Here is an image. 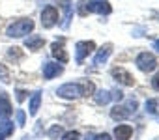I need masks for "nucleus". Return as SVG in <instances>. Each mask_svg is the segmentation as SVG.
<instances>
[{"label": "nucleus", "mask_w": 159, "mask_h": 140, "mask_svg": "<svg viewBox=\"0 0 159 140\" xmlns=\"http://www.w3.org/2000/svg\"><path fill=\"white\" fill-rule=\"evenodd\" d=\"M32 30H34V21L30 17H25V19H19L13 24H10L6 30V36L8 37H25Z\"/></svg>", "instance_id": "1"}, {"label": "nucleus", "mask_w": 159, "mask_h": 140, "mask_svg": "<svg viewBox=\"0 0 159 140\" xmlns=\"http://www.w3.org/2000/svg\"><path fill=\"white\" fill-rule=\"evenodd\" d=\"M135 63H137V67L140 69L142 73H152L153 69L157 67V60H155V56L152 52H140L137 56Z\"/></svg>", "instance_id": "2"}, {"label": "nucleus", "mask_w": 159, "mask_h": 140, "mask_svg": "<svg viewBox=\"0 0 159 140\" xmlns=\"http://www.w3.org/2000/svg\"><path fill=\"white\" fill-rule=\"evenodd\" d=\"M56 95L62 97V99H77V97H83V90H81V84L79 82H67V84H62L58 90H56Z\"/></svg>", "instance_id": "3"}, {"label": "nucleus", "mask_w": 159, "mask_h": 140, "mask_svg": "<svg viewBox=\"0 0 159 140\" xmlns=\"http://www.w3.org/2000/svg\"><path fill=\"white\" fill-rule=\"evenodd\" d=\"M94 50H96L94 41H77V45H75V62L83 63Z\"/></svg>", "instance_id": "4"}, {"label": "nucleus", "mask_w": 159, "mask_h": 140, "mask_svg": "<svg viewBox=\"0 0 159 140\" xmlns=\"http://www.w3.org/2000/svg\"><path fill=\"white\" fill-rule=\"evenodd\" d=\"M58 23V10L54 6H45L41 11V24L43 28H52Z\"/></svg>", "instance_id": "5"}, {"label": "nucleus", "mask_w": 159, "mask_h": 140, "mask_svg": "<svg viewBox=\"0 0 159 140\" xmlns=\"http://www.w3.org/2000/svg\"><path fill=\"white\" fill-rule=\"evenodd\" d=\"M88 11L98 15H109L112 11V6L109 0H88Z\"/></svg>", "instance_id": "6"}, {"label": "nucleus", "mask_w": 159, "mask_h": 140, "mask_svg": "<svg viewBox=\"0 0 159 140\" xmlns=\"http://www.w3.org/2000/svg\"><path fill=\"white\" fill-rule=\"evenodd\" d=\"M111 75H112L120 84H124V86H133V84H135V77H133L129 71H125L124 67H114L112 71H111Z\"/></svg>", "instance_id": "7"}, {"label": "nucleus", "mask_w": 159, "mask_h": 140, "mask_svg": "<svg viewBox=\"0 0 159 140\" xmlns=\"http://www.w3.org/2000/svg\"><path fill=\"white\" fill-rule=\"evenodd\" d=\"M62 73H64V67H62L60 63H56V62H47V63H43V77H45L47 81H51V79L62 75Z\"/></svg>", "instance_id": "8"}, {"label": "nucleus", "mask_w": 159, "mask_h": 140, "mask_svg": "<svg viewBox=\"0 0 159 140\" xmlns=\"http://www.w3.org/2000/svg\"><path fill=\"white\" fill-rule=\"evenodd\" d=\"M51 54H52V58H54V60H58L60 63H66V62L69 60L67 52L64 50V45H62V43H58V41H54V43L51 45Z\"/></svg>", "instance_id": "9"}, {"label": "nucleus", "mask_w": 159, "mask_h": 140, "mask_svg": "<svg viewBox=\"0 0 159 140\" xmlns=\"http://www.w3.org/2000/svg\"><path fill=\"white\" fill-rule=\"evenodd\" d=\"M111 52H112V45L111 43H107V45H103L98 52H96V56H94V65L98 67V65H101V63H105L107 60H109V56H111Z\"/></svg>", "instance_id": "10"}, {"label": "nucleus", "mask_w": 159, "mask_h": 140, "mask_svg": "<svg viewBox=\"0 0 159 140\" xmlns=\"http://www.w3.org/2000/svg\"><path fill=\"white\" fill-rule=\"evenodd\" d=\"M131 134H133V127L127 125V123H122V125L114 127V138L116 140H129Z\"/></svg>", "instance_id": "11"}, {"label": "nucleus", "mask_w": 159, "mask_h": 140, "mask_svg": "<svg viewBox=\"0 0 159 140\" xmlns=\"http://www.w3.org/2000/svg\"><path fill=\"white\" fill-rule=\"evenodd\" d=\"M43 45H45V37H41V36H28L25 39V47L28 50H39Z\"/></svg>", "instance_id": "12"}, {"label": "nucleus", "mask_w": 159, "mask_h": 140, "mask_svg": "<svg viewBox=\"0 0 159 140\" xmlns=\"http://www.w3.org/2000/svg\"><path fill=\"white\" fill-rule=\"evenodd\" d=\"M127 116H131V110H129L125 105H116V107L111 110V118H112V120H125Z\"/></svg>", "instance_id": "13"}, {"label": "nucleus", "mask_w": 159, "mask_h": 140, "mask_svg": "<svg viewBox=\"0 0 159 140\" xmlns=\"http://www.w3.org/2000/svg\"><path fill=\"white\" fill-rule=\"evenodd\" d=\"M39 105H41V92H34L32 97H30V105H28V112H30V116H36V114H38Z\"/></svg>", "instance_id": "14"}, {"label": "nucleus", "mask_w": 159, "mask_h": 140, "mask_svg": "<svg viewBox=\"0 0 159 140\" xmlns=\"http://www.w3.org/2000/svg\"><path fill=\"white\" fill-rule=\"evenodd\" d=\"M11 112H13V108H11V103L8 101V99H0V118H4V120H8L10 116H11Z\"/></svg>", "instance_id": "15"}, {"label": "nucleus", "mask_w": 159, "mask_h": 140, "mask_svg": "<svg viewBox=\"0 0 159 140\" xmlns=\"http://www.w3.org/2000/svg\"><path fill=\"white\" fill-rule=\"evenodd\" d=\"M10 134H13V123L8 121V120H4L2 123H0V140H4Z\"/></svg>", "instance_id": "16"}, {"label": "nucleus", "mask_w": 159, "mask_h": 140, "mask_svg": "<svg viewBox=\"0 0 159 140\" xmlns=\"http://www.w3.org/2000/svg\"><path fill=\"white\" fill-rule=\"evenodd\" d=\"M96 103L98 105H107L111 99H112V95H111V92L109 90H99V92H96Z\"/></svg>", "instance_id": "17"}, {"label": "nucleus", "mask_w": 159, "mask_h": 140, "mask_svg": "<svg viewBox=\"0 0 159 140\" xmlns=\"http://www.w3.org/2000/svg\"><path fill=\"white\" fill-rule=\"evenodd\" d=\"M79 84H81V90H83V97L94 95V92H96V86H94V82H92V81H81Z\"/></svg>", "instance_id": "18"}, {"label": "nucleus", "mask_w": 159, "mask_h": 140, "mask_svg": "<svg viewBox=\"0 0 159 140\" xmlns=\"http://www.w3.org/2000/svg\"><path fill=\"white\" fill-rule=\"evenodd\" d=\"M146 112L152 114V116H157V114H159V99H157V97L146 101Z\"/></svg>", "instance_id": "19"}, {"label": "nucleus", "mask_w": 159, "mask_h": 140, "mask_svg": "<svg viewBox=\"0 0 159 140\" xmlns=\"http://www.w3.org/2000/svg\"><path fill=\"white\" fill-rule=\"evenodd\" d=\"M60 2H62V10H64V13H66L64 28H67V26H69V21H71V2H69V0H60Z\"/></svg>", "instance_id": "20"}, {"label": "nucleus", "mask_w": 159, "mask_h": 140, "mask_svg": "<svg viewBox=\"0 0 159 140\" xmlns=\"http://www.w3.org/2000/svg\"><path fill=\"white\" fill-rule=\"evenodd\" d=\"M8 58L19 62V60H23V50L19 47H11V49H8Z\"/></svg>", "instance_id": "21"}, {"label": "nucleus", "mask_w": 159, "mask_h": 140, "mask_svg": "<svg viewBox=\"0 0 159 140\" xmlns=\"http://www.w3.org/2000/svg\"><path fill=\"white\" fill-rule=\"evenodd\" d=\"M77 13L81 17H86L88 15V0H79L77 4Z\"/></svg>", "instance_id": "22"}, {"label": "nucleus", "mask_w": 159, "mask_h": 140, "mask_svg": "<svg viewBox=\"0 0 159 140\" xmlns=\"http://www.w3.org/2000/svg\"><path fill=\"white\" fill-rule=\"evenodd\" d=\"M0 81L6 82V84L11 82V81H10V71H8V67H6L4 63H0Z\"/></svg>", "instance_id": "23"}, {"label": "nucleus", "mask_w": 159, "mask_h": 140, "mask_svg": "<svg viewBox=\"0 0 159 140\" xmlns=\"http://www.w3.org/2000/svg\"><path fill=\"white\" fill-rule=\"evenodd\" d=\"M62 140H81V134L77 131H67V133L62 134Z\"/></svg>", "instance_id": "24"}, {"label": "nucleus", "mask_w": 159, "mask_h": 140, "mask_svg": "<svg viewBox=\"0 0 159 140\" xmlns=\"http://www.w3.org/2000/svg\"><path fill=\"white\" fill-rule=\"evenodd\" d=\"M60 134H62V127H60V125H52L51 131H49V136H51V138H56V136H60Z\"/></svg>", "instance_id": "25"}, {"label": "nucleus", "mask_w": 159, "mask_h": 140, "mask_svg": "<svg viewBox=\"0 0 159 140\" xmlns=\"http://www.w3.org/2000/svg\"><path fill=\"white\" fill-rule=\"evenodd\" d=\"M15 118H17V123H19V125H25V121H26L25 110H17V112H15Z\"/></svg>", "instance_id": "26"}, {"label": "nucleus", "mask_w": 159, "mask_h": 140, "mask_svg": "<svg viewBox=\"0 0 159 140\" xmlns=\"http://www.w3.org/2000/svg\"><path fill=\"white\" fill-rule=\"evenodd\" d=\"M152 88L155 90V92H159V71L153 75V79H152Z\"/></svg>", "instance_id": "27"}, {"label": "nucleus", "mask_w": 159, "mask_h": 140, "mask_svg": "<svg viewBox=\"0 0 159 140\" xmlns=\"http://www.w3.org/2000/svg\"><path fill=\"white\" fill-rule=\"evenodd\" d=\"M15 95H17V101H19V103H23V101L26 99V95H28V94H26L25 90H17V92H15Z\"/></svg>", "instance_id": "28"}, {"label": "nucleus", "mask_w": 159, "mask_h": 140, "mask_svg": "<svg viewBox=\"0 0 159 140\" xmlns=\"http://www.w3.org/2000/svg\"><path fill=\"white\" fill-rule=\"evenodd\" d=\"M111 95H112V99H116V101H122V99H124V94H122L120 90H114V92H111Z\"/></svg>", "instance_id": "29"}, {"label": "nucleus", "mask_w": 159, "mask_h": 140, "mask_svg": "<svg viewBox=\"0 0 159 140\" xmlns=\"http://www.w3.org/2000/svg\"><path fill=\"white\" fill-rule=\"evenodd\" d=\"M94 140H112V138H111V134L101 133V134H96V136H94Z\"/></svg>", "instance_id": "30"}, {"label": "nucleus", "mask_w": 159, "mask_h": 140, "mask_svg": "<svg viewBox=\"0 0 159 140\" xmlns=\"http://www.w3.org/2000/svg\"><path fill=\"white\" fill-rule=\"evenodd\" d=\"M153 50H157V52H159V39H155V41H153Z\"/></svg>", "instance_id": "31"}, {"label": "nucleus", "mask_w": 159, "mask_h": 140, "mask_svg": "<svg viewBox=\"0 0 159 140\" xmlns=\"http://www.w3.org/2000/svg\"><path fill=\"white\" fill-rule=\"evenodd\" d=\"M86 140H94V134H88V136H86Z\"/></svg>", "instance_id": "32"}]
</instances>
